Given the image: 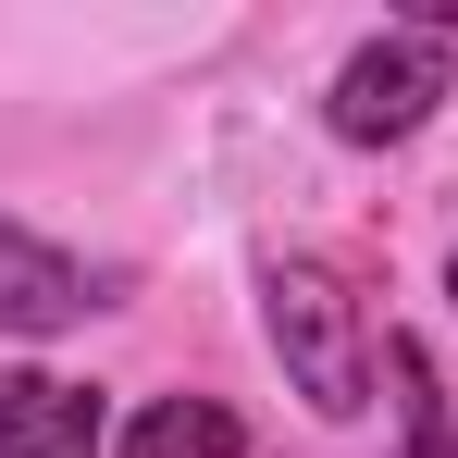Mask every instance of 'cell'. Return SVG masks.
Returning a JSON list of instances; mask_svg holds the SVG:
<instances>
[{
	"label": "cell",
	"mask_w": 458,
	"mask_h": 458,
	"mask_svg": "<svg viewBox=\"0 0 458 458\" xmlns=\"http://www.w3.org/2000/svg\"><path fill=\"white\" fill-rule=\"evenodd\" d=\"M260 335H273L285 384H298L322 421H360L372 409V322H360V298L322 260H273L260 273Z\"/></svg>",
	"instance_id": "obj_1"
},
{
	"label": "cell",
	"mask_w": 458,
	"mask_h": 458,
	"mask_svg": "<svg viewBox=\"0 0 458 458\" xmlns=\"http://www.w3.org/2000/svg\"><path fill=\"white\" fill-rule=\"evenodd\" d=\"M434 99H446V50H434V38H409V25H384V38H360V50L335 63L322 124H335L347 149H396V137H421V124H434Z\"/></svg>",
	"instance_id": "obj_2"
},
{
	"label": "cell",
	"mask_w": 458,
	"mask_h": 458,
	"mask_svg": "<svg viewBox=\"0 0 458 458\" xmlns=\"http://www.w3.org/2000/svg\"><path fill=\"white\" fill-rule=\"evenodd\" d=\"M87 310H99V273H87L75 248L0 224V335H75Z\"/></svg>",
	"instance_id": "obj_3"
},
{
	"label": "cell",
	"mask_w": 458,
	"mask_h": 458,
	"mask_svg": "<svg viewBox=\"0 0 458 458\" xmlns=\"http://www.w3.org/2000/svg\"><path fill=\"white\" fill-rule=\"evenodd\" d=\"M112 446V421H99V396L63 372H0V458H99Z\"/></svg>",
	"instance_id": "obj_4"
},
{
	"label": "cell",
	"mask_w": 458,
	"mask_h": 458,
	"mask_svg": "<svg viewBox=\"0 0 458 458\" xmlns=\"http://www.w3.org/2000/svg\"><path fill=\"white\" fill-rule=\"evenodd\" d=\"M124 458H248V421L224 396H149L124 421Z\"/></svg>",
	"instance_id": "obj_5"
},
{
	"label": "cell",
	"mask_w": 458,
	"mask_h": 458,
	"mask_svg": "<svg viewBox=\"0 0 458 458\" xmlns=\"http://www.w3.org/2000/svg\"><path fill=\"white\" fill-rule=\"evenodd\" d=\"M396 384H409V446H396V458H458L446 384H434V360H421V347H396Z\"/></svg>",
	"instance_id": "obj_6"
},
{
	"label": "cell",
	"mask_w": 458,
	"mask_h": 458,
	"mask_svg": "<svg viewBox=\"0 0 458 458\" xmlns=\"http://www.w3.org/2000/svg\"><path fill=\"white\" fill-rule=\"evenodd\" d=\"M446 298H458V248H446Z\"/></svg>",
	"instance_id": "obj_7"
}]
</instances>
